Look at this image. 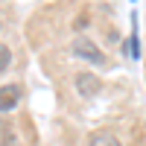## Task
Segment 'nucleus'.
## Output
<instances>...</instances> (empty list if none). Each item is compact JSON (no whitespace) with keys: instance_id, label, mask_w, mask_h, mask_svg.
I'll return each mask as SVG.
<instances>
[{"instance_id":"f257e3e1","label":"nucleus","mask_w":146,"mask_h":146,"mask_svg":"<svg viewBox=\"0 0 146 146\" xmlns=\"http://www.w3.org/2000/svg\"><path fill=\"white\" fill-rule=\"evenodd\" d=\"M70 50H73V56H79V58H85V62H91V64H96V67L105 64V53H102L94 41H88V38H76Z\"/></svg>"},{"instance_id":"f03ea898","label":"nucleus","mask_w":146,"mask_h":146,"mask_svg":"<svg viewBox=\"0 0 146 146\" xmlns=\"http://www.w3.org/2000/svg\"><path fill=\"white\" fill-rule=\"evenodd\" d=\"M100 79L94 76V73H88V70H82V73H76V91L82 94V96H96L100 94Z\"/></svg>"},{"instance_id":"7ed1b4c3","label":"nucleus","mask_w":146,"mask_h":146,"mask_svg":"<svg viewBox=\"0 0 146 146\" xmlns=\"http://www.w3.org/2000/svg\"><path fill=\"white\" fill-rule=\"evenodd\" d=\"M21 102V88L18 85H3L0 88V111H12Z\"/></svg>"},{"instance_id":"20e7f679","label":"nucleus","mask_w":146,"mask_h":146,"mask_svg":"<svg viewBox=\"0 0 146 146\" xmlns=\"http://www.w3.org/2000/svg\"><path fill=\"white\" fill-rule=\"evenodd\" d=\"M91 146H123L111 131H96V135H91Z\"/></svg>"},{"instance_id":"39448f33","label":"nucleus","mask_w":146,"mask_h":146,"mask_svg":"<svg viewBox=\"0 0 146 146\" xmlns=\"http://www.w3.org/2000/svg\"><path fill=\"white\" fill-rule=\"evenodd\" d=\"M9 64H12V53H9L6 44H0V73L9 70Z\"/></svg>"},{"instance_id":"423d86ee","label":"nucleus","mask_w":146,"mask_h":146,"mask_svg":"<svg viewBox=\"0 0 146 146\" xmlns=\"http://www.w3.org/2000/svg\"><path fill=\"white\" fill-rule=\"evenodd\" d=\"M0 146H21V143H18V137H15V135H6Z\"/></svg>"}]
</instances>
